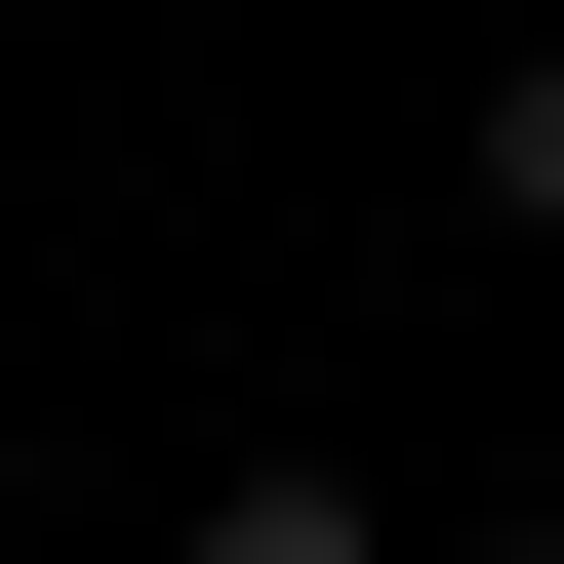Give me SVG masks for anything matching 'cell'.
Returning a JSON list of instances; mask_svg holds the SVG:
<instances>
[{"label":"cell","mask_w":564,"mask_h":564,"mask_svg":"<svg viewBox=\"0 0 564 564\" xmlns=\"http://www.w3.org/2000/svg\"><path fill=\"white\" fill-rule=\"evenodd\" d=\"M162 564H403V524H364V484H323V444H242V484H202Z\"/></svg>","instance_id":"1"},{"label":"cell","mask_w":564,"mask_h":564,"mask_svg":"<svg viewBox=\"0 0 564 564\" xmlns=\"http://www.w3.org/2000/svg\"><path fill=\"white\" fill-rule=\"evenodd\" d=\"M444 564H564V524H444Z\"/></svg>","instance_id":"3"},{"label":"cell","mask_w":564,"mask_h":564,"mask_svg":"<svg viewBox=\"0 0 564 564\" xmlns=\"http://www.w3.org/2000/svg\"><path fill=\"white\" fill-rule=\"evenodd\" d=\"M484 242H564V41H524V82H484Z\"/></svg>","instance_id":"2"}]
</instances>
